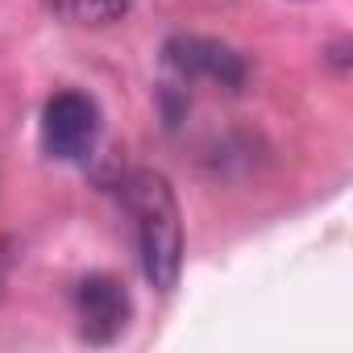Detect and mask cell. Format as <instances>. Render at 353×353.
Wrapping results in <instances>:
<instances>
[{"mask_svg":"<svg viewBox=\"0 0 353 353\" xmlns=\"http://www.w3.org/2000/svg\"><path fill=\"white\" fill-rule=\"evenodd\" d=\"M125 208L133 216L137 233V258L150 279V287L170 291L179 283L183 266V221H179V200L170 183L154 170H137L125 179Z\"/></svg>","mask_w":353,"mask_h":353,"instance_id":"cell-1","label":"cell"},{"mask_svg":"<svg viewBox=\"0 0 353 353\" xmlns=\"http://www.w3.org/2000/svg\"><path fill=\"white\" fill-rule=\"evenodd\" d=\"M100 108L83 92H54L42 108V145L59 162H83L100 141Z\"/></svg>","mask_w":353,"mask_h":353,"instance_id":"cell-2","label":"cell"},{"mask_svg":"<svg viewBox=\"0 0 353 353\" xmlns=\"http://www.w3.org/2000/svg\"><path fill=\"white\" fill-rule=\"evenodd\" d=\"M75 307H79L83 336L96 345L117 341L129 324V291L112 274H88L75 291Z\"/></svg>","mask_w":353,"mask_h":353,"instance_id":"cell-3","label":"cell"},{"mask_svg":"<svg viewBox=\"0 0 353 353\" xmlns=\"http://www.w3.org/2000/svg\"><path fill=\"white\" fill-rule=\"evenodd\" d=\"M166 59L170 67L188 75V79H212L221 88H237L245 79V63L221 46V42H204V38H179V42H170L166 46Z\"/></svg>","mask_w":353,"mask_h":353,"instance_id":"cell-4","label":"cell"},{"mask_svg":"<svg viewBox=\"0 0 353 353\" xmlns=\"http://www.w3.org/2000/svg\"><path fill=\"white\" fill-rule=\"evenodd\" d=\"M42 5L63 17L67 26H88V30H100V26H112L125 17L129 0H42Z\"/></svg>","mask_w":353,"mask_h":353,"instance_id":"cell-5","label":"cell"}]
</instances>
